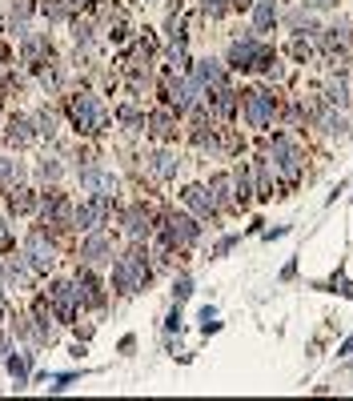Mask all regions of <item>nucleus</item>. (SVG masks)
<instances>
[{"instance_id": "nucleus-30", "label": "nucleus", "mask_w": 353, "mask_h": 401, "mask_svg": "<svg viewBox=\"0 0 353 401\" xmlns=\"http://www.w3.org/2000/svg\"><path fill=\"white\" fill-rule=\"evenodd\" d=\"M325 100H329V104H337V109H341V104H349V85H345L341 76H337V80H329V85H325Z\"/></svg>"}, {"instance_id": "nucleus-29", "label": "nucleus", "mask_w": 353, "mask_h": 401, "mask_svg": "<svg viewBox=\"0 0 353 401\" xmlns=\"http://www.w3.org/2000/svg\"><path fill=\"white\" fill-rule=\"evenodd\" d=\"M4 365H8V373L16 377V385H28V353H8Z\"/></svg>"}, {"instance_id": "nucleus-24", "label": "nucleus", "mask_w": 353, "mask_h": 401, "mask_svg": "<svg viewBox=\"0 0 353 401\" xmlns=\"http://www.w3.org/2000/svg\"><path fill=\"white\" fill-rule=\"evenodd\" d=\"M213 113L221 116V121H229V116L237 113V92H233L229 85L213 88Z\"/></svg>"}, {"instance_id": "nucleus-9", "label": "nucleus", "mask_w": 353, "mask_h": 401, "mask_svg": "<svg viewBox=\"0 0 353 401\" xmlns=\"http://www.w3.org/2000/svg\"><path fill=\"white\" fill-rule=\"evenodd\" d=\"M49 301H52V309H56V321L68 325V321L76 317V305H80V297H76V281H52Z\"/></svg>"}, {"instance_id": "nucleus-44", "label": "nucleus", "mask_w": 353, "mask_h": 401, "mask_svg": "<svg viewBox=\"0 0 353 401\" xmlns=\"http://www.w3.org/2000/svg\"><path fill=\"white\" fill-rule=\"evenodd\" d=\"M341 353H353V333H349L345 341H341Z\"/></svg>"}, {"instance_id": "nucleus-25", "label": "nucleus", "mask_w": 353, "mask_h": 401, "mask_svg": "<svg viewBox=\"0 0 353 401\" xmlns=\"http://www.w3.org/2000/svg\"><path fill=\"white\" fill-rule=\"evenodd\" d=\"M125 229H128V237L149 233V213H145L140 205H128V209H125Z\"/></svg>"}, {"instance_id": "nucleus-10", "label": "nucleus", "mask_w": 353, "mask_h": 401, "mask_svg": "<svg viewBox=\"0 0 353 401\" xmlns=\"http://www.w3.org/2000/svg\"><path fill=\"white\" fill-rule=\"evenodd\" d=\"M25 257H28V265H32L37 273H49L52 265H56V249H52V241L44 237V233H28Z\"/></svg>"}, {"instance_id": "nucleus-20", "label": "nucleus", "mask_w": 353, "mask_h": 401, "mask_svg": "<svg viewBox=\"0 0 353 401\" xmlns=\"http://www.w3.org/2000/svg\"><path fill=\"white\" fill-rule=\"evenodd\" d=\"M4 277H8V281H16V285H28L32 265H28L25 253H8V257H4Z\"/></svg>"}, {"instance_id": "nucleus-33", "label": "nucleus", "mask_w": 353, "mask_h": 401, "mask_svg": "<svg viewBox=\"0 0 353 401\" xmlns=\"http://www.w3.org/2000/svg\"><path fill=\"white\" fill-rule=\"evenodd\" d=\"M68 13H73L68 0H44V16H49V20H64Z\"/></svg>"}, {"instance_id": "nucleus-16", "label": "nucleus", "mask_w": 353, "mask_h": 401, "mask_svg": "<svg viewBox=\"0 0 353 401\" xmlns=\"http://www.w3.org/2000/svg\"><path fill=\"white\" fill-rule=\"evenodd\" d=\"M181 197H185V205H189L193 213H201V217H213L217 213V200H213V193H209L205 185H189Z\"/></svg>"}, {"instance_id": "nucleus-19", "label": "nucleus", "mask_w": 353, "mask_h": 401, "mask_svg": "<svg viewBox=\"0 0 353 401\" xmlns=\"http://www.w3.org/2000/svg\"><path fill=\"white\" fill-rule=\"evenodd\" d=\"M277 25V4L273 0H253V32H269Z\"/></svg>"}, {"instance_id": "nucleus-1", "label": "nucleus", "mask_w": 353, "mask_h": 401, "mask_svg": "<svg viewBox=\"0 0 353 401\" xmlns=\"http://www.w3.org/2000/svg\"><path fill=\"white\" fill-rule=\"evenodd\" d=\"M145 281H149V261H145V249L133 245L125 257H116L113 261V285H116V293H125L128 297V293L145 289Z\"/></svg>"}, {"instance_id": "nucleus-34", "label": "nucleus", "mask_w": 353, "mask_h": 401, "mask_svg": "<svg viewBox=\"0 0 353 401\" xmlns=\"http://www.w3.org/2000/svg\"><path fill=\"white\" fill-rule=\"evenodd\" d=\"M121 125H128V128H145V116L137 113V109H133V104H121Z\"/></svg>"}, {"instance_id": "nucleus-36", "label": "nucleus", "mask_w": 353, "mask_h": 401, "mask_svg": "<svg viewBox=\"0 0 353 401\" xmlns=\"http://www.w3.org/2000/svg\"><path fill=\"white\" fill-rule=\"evenodd\" d=\"M189 293H193V281H189V277H185V273H181V277H176V281H173V297H176V301H185V297H189Z\"/></svg>"}, {"instance_id": "nucleus-13", "label": "nucleus", "mask_w": 353, "mask_h": 401, "mask_svg": "<svg viewBox=\"0 0 353 401\" xmlns=\"http://www.w3.org/2000/svg\"><path fill=\"white\" fill-rule=\"evenodd\" d=\"M76 297H80V305H88V309H101L104 305V293H101V285H97V277L88 273V265L76 273Z\"/></svg>"}, {"instance_id": "nucleus-3", "label": "nucleus", "mask_w": 353, "mask_h": 401, "mask_svg": "<svg viewBox=\"0 0 353 401\" xmlns=\"http://www.w3.org/2000/svg\"><path fill=\"white\" fill-rule=\"evenodd\" d=\"M68 116H73L76 133H97L104 125V113H101V104H97L92 92H73L68 97Z\"/></svg>"}, {"instance_id": "nucleus-27", "label": "nucleus", "mask_w": 353, "mask_h": 401, "mask_svg": "<svg viewBox=\"0 0 353 401\" xmlns=\"http://www.w3.org/2000/svg\"><path fill=\"white\" fill-rule=\"evenodd\" d=\"M49 52H52L49 37H32V32L25 37V61H44Z\"/></svg>"}, {"instance_id": "nucleus-45", "label": "nucleus", "mask_w": 353, "mask_h": 401, "mask_svg": "<svg viewBox=\"0 0 353 401\" xmlns=\"http://www.w3.org/2000/svg\"><path fill=\"white\" fill-rule=\"evenodd\" d=\"M4 317H8V305H4V297H0V321H4Z\"/></svg>"}, {"instance_id": "nucleus-22", "label": "nucleus", "mask_w": 353, "mask_h": 401, "mask_svg": "<svg viewBox=\"0 0 353 401\" xmlns=\"http://www.w3.org/2000/svg\"><path fill=\"white\" fill-rule=\"evenodd\" d=\"M249 173H253V193L261 200L273 197V176H269V161H253L249 164Z\"/></svg>"}, {"instance_id": "nucleus-26", "label": "nucleus", "mask_w": 353, "mask_h": 401, "mask_svg": "<svg viewBox=\"0 0 353 401\" xmlns=\"http://www.w3.org/2000/svg\"><path fill=\"white\" fill-rule=\"evenodd\" d=\"M345 44H349V28H329L325 37H321V49H325L329 56L345 52Z\"/></svg>"}, {"instance_id": "nucleus-15", "label": "nucleus", "mask_w": 353, "mask_h": 401, "mask_svg": "<svg viewBox=\"0 0 353 401\" xmlns=\"http://www.w3.org/2000/svg\"><path fill=\"white\" fill-rule=\"evenodd\" d=\"M209 193H213L217 209H229V205H237V181L229 173H217L213 181H209Z\"/></svg>"}, {"instance_id": "nucleus-5", "label": "nucleus", "mask_w": 353, "mask_h": 401, "mask_svg": "<svg viewBox=\"0 0 353 401\" xmlns=\"http://www.w3.org/2000/svg\"><path fill=\"white\" fill-rule=\"evenodd\" d=\"M269 161H273V169H277L285 181H297V176H301V149H297L289 137L269 140Z\"/></svg>"}, {"instance_id": "nucleus-35", "label": "nucleus", "mask_w": 353, "mask_h": 401, "mask_svg": "<svg viewBox=\"0 0 353 401\" xmlns=\"http://www.w3.org/2000/svg\"><path fill=\"white\" fill-rule=\"evenodd\" d=\"M289 25L293 28H297V32H301V28H309V32H313V16H309V13H301V8H297V13H289Z\"/></svg>"}, {"instance_id": "nucleus-40", "label": "nucleus", "mask_w": 353, "mask_h": 401, "mask_svg": "<svg viewBox=\"0 0 353 401\" xmlns=\"http://www.w3.org/2000/svg\"><path fill=\"white\" fill-rule=\"evenodd\" d=\"M13 245V229H8V221H0V249H8Z\"/></svg>"}, {"instance_id": "nucleus-7", "label": "nucleus", "mask_w": 353, "mask_h": 401, "mask_svg": "<svg viewBox=\"0 0 353 401\" xmlns=\"http://www.w3.org/2000/svg\"><path fill=\"white\" fill-rule=\"evenodd\" d=\"M197 233H201V225L193 221V217L185 213H173L169 221H164V249H189L193 241H197Z\"/></svg>"}, {"instance_id": "nucleus-17", "label": "nucleus", "mask_w": 353, "mask_h": 401, "mask_svg": "<svg viewBox=\"0 0 353 401\" xmlns=\"http://www.w3.org/2000/svg\"><path fill=\"white\" fill-rule=\"evenodd\" d=\"M4 140H8L13 149H25V145H32V140H37V133H32V125H28V116H13V121L4 125Z\"/></svg>"}, {"instance_id": "nucleus-28", "label": "nucleus", "mask_w": 353, "mask_h": 401, "mask_svg": "<svg viewBox=\"0 0 353 401\" xmlns=\"http://www.w3.org/2000/svg\"><path fill=\"white\" fill-rule=\"evenodd\" d=\"M152 176L173 181V176H176V157H173V152H157V157H152Z\"/></svg>"}, {"instance_id": "nucleus-38", "label": "nucleus", "mask_w": 353, "mask_h": 401, "mask_svg": "<svg viewBox=\"0 0 353 401\" xmlns=\"http://www.w3.org/2000/svg\"><path fill=\"white\" fill-rule=\"evenodd\" d=\"M37 133H40V137H52V133H56V128H52V116H49V113H40V116H37Z\"/></svg>"}, {"instance_id": "nucleus-39", "label": "nucleus", "mask_w": 353, "mask_h": 401, "mask_svg": "<svg viewBox=\"0 0 353 401\" xmlns=\"http://www.w3.org/2000/svg\"><path fill=\"white\" fill-rule=\"evenodd\" d=\"M225 8H229V0H205V13L209 16H221Z\"/></svg>"}, {"instance_id": "nucleus-43", "label": "nucleus", "mask_w": 353, "mask_h": 401, "mask_svg": "<svg viewBox=\"0 0 353 401\" xmlns=\"http://www.w3.org/2000/svg\"><path fill=\"white\" fill-rule=\"evenodd\" d=\"M4 357H8V337L0 333V361H4Z\"/></svg>"}, {"instance_id": "nucleus-8", "label": "nucleus", "mask_w": 353, "mask_h": 401, "mask_svg": "<svg viewBox=\"0 0 353 401\" xmlns=\"http://www.w3.org/2000/svg\"><path fill=\"white\" fill-rule=\"evenodd\" d=\"M197 97H201V88H197V80H193L189 73H176L173 80H169V104H173L176 113H193L197 109Z\"/></svg>"}, {"instance_id": "nucleus-41", "label": "nucleus", "mask_w": 353, "mask_h": 401, "mask_svg": "<svg viewBox=\"0 0 353 401\" xmlns=\"http://www.w3.org/2000/svg\"><path fill=\"white\" fill-rule=\"evenodd\" d=\"M337 4L341 0H305V8H313V13L317 8H337Z\"/></svg>"}, {"instance_id": "nucleus-4", "label": "nucleus", "mask_w": 353, "mask_h": 401, "mask_svg": "<svg viewBox=\"0 0 353 401\" xmlns=\"http://www.w3.org/2000/svg\"><path fill=\"white\" fill-rule=\"evenodd\" d=\"M109 213H113V197H109V193H92L88 200L76 205L73 225H80L85 233H92V229H101L104 221H109Z\"/></svg>"}, {"instance_id": "nucleus-31", "label": "nucleus", "mask_w": 353, "mask_h": 401, "mask_svg": "<svg viewBox=\"0 0 353 401\" xmlns=\"http://www.w3.org/2000/svg\"><path fill=\"white\" fill-rule=\"evenodd\" d=\"M20 161H13V157H0V185H16L20 181Z\"/></svg>"}, {"instance_id": "nucleus-6", "label": "nucleus", "mask_w": 353, "mask_h": 401, "mask_svg": "<svg viewBox=\"0 0 353 401\" xmlns=\"http://www.w3.org/2000/svg\"><path fill=\"white\" fill-rule=\"evenodd\" d=\"M241 100H245V121L253 128H265L273 121V113H277V100H273V92H265V88H249V92H241Z\"/></svg>"}, {"instance_id": "nucleus-32", "label": "nucleus", "mask_w": 353, "mask_h": 401, "mask_svg": "<svg viewBox=\"0 0 353 401\" xmlns=\"http://www.w3.org/2000/svg\"><path fill=\"white\" fill-rule=\"evenodd\" d=\"M37 209V193L32 188H16L13 193V213H32Z\"/></svg>"}, {"instance_id": "nucleus-2", "label": "nucleus", "mask_w": 353, "mask_h": 401, "mask_svg": "<svg viewBox=\"0 0 353 401\" xmlns=\"http://www.w3.org/2000/svg\"><path fill=\"white\" fill-rule=\"evenodd\" d=\"M229 64L233 68H245V73H265L273 64V49L265 44L261 37H241L229 44Z\"/></svg>"}, {"instance_id": "nucleus-18", "label": "nucleus", "mask_w": 353, "mask_h": 401, "mask_svg": "<svg viewBox=\"0 0 353 401\" xmlns=\"http://www.w3.org/2000/svg\"><path fill=\"white\" fill-rule=\"evenodd\" d=\"M73 213H76V209L64 197H52L40 217H44V225H73Z\"/></svg>"}, {"instance_id": "nucleus-37", "label": "nucleus", "mask_w": 353, "mask_h": 401, "mask_svg": "<svg viewBox=\"0 0 353 401\" xmlns=\"http://www.w3.org/2000/svg\"><path fill=\"white\" fill-rule=\"evenodd\" d=\"M40 176H44V181H56V176H61V164L56 161H40Z\"/></svg>"}, {"instance_id": "nucleus-14", "label": "nucleus", "mask_w": 353, "mask_h": 401, "mask_svg": "<svg viewBox=\"0 0 353 401\" xmlns=\"http://www.w3.org/2000/svg\"><path fill=\"white\" fill-rule=\"evenodd\" d=\"M80 185H85L88 193H113L116 176L109 173V169H101V164H85V169H80Z\"/></svg>"}, {"instance_id": "nucleus-23", "label": "nucleus", "mask_w": 353, "mask_h": 401, "mask_svg": "<svg viewBox=\"0 0 353 401\" xmlns=\"http://www.w3.org/2000/svg\"><path fill=\"white\" fill-rule=\"evenodd\" d=\"M32 321H37V341L40 345H49L52 337H56V329H52V317H49V305H44V301H37V305H32Z\"/></svg>"}, {"instance_id": "nucleus-46", "label": "nucleus", "mask_w": 353, "mask_h": 401, "mask_svg": "<svg viewBox=\"0 0 353 401\" xmlns=\"http://www.w3.org/2000/svg\"><path fill=\"white\" fill-rule=\"evenodd\" d=\"M68 4H73V8H85V4H92V0H68Z\"/></svg>"}, {"instance_id": "nucleus-12", "label": "nucleus", "mask_w": 353, "mask_h": 401, "mask_svg": "<svg viewBox=\"0 0 353 401\" xmlns=\"http://www.w3.org/2000/svg\"><path fill=\"white\" fill-rule=\"evenodd\" d=\"M193 80H197V88H221L225 85V68H221V61H213V56H205V61H197L193 64Z\"/></svg>"}, {"instance_id": "nucleus-42", "label": "nucleus", "mask_w": 353, "mask_h": 401, "mask_svg": "<svg viewBox=\"0 0 353 401\" xmlns=\"http://www.w3.org/2000/svg\"><path fill=\"white\" fill-rule=\"evenodd\" d=\"M293 56H309V44H305V40H293Z\"/></svg>"}, {"instance_id": "nucleus-11", "label": "nucleus", "mask_w": 353, "mask_h": 401, "mask_svg": "<svg viewBox=\"0 0 353 401\" xmlns=\"http://www.w3.org/2000/svg\"><path fill=\"white\" fill-rule=\"evenodd\" d=\"M80 261H85L88 269L113 261V237H109V233H101V229H92V233H88V241L80 245Z\"/></svg>"}, {"instance_id": "nucleus-21", "label": "nucleus", "mask_w": 353, "mask_h": 401, "mask_svg": "<svg viewBox=\"0 0 353 401\" xmlns=\"http://www.w3.org/2000/svg\"><path fill=\"white\" fill-rule=\"evenodd\" d=\"M149 133L157 140H173L176 137V121H173V113L169 109H157V113L149 116Z\"/></svg>"}]
</instances>
